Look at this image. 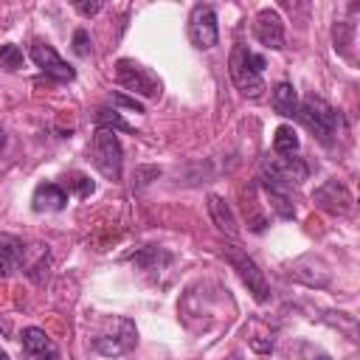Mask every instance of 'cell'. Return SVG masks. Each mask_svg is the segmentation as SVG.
<instances>
[{
  "instance_id": "obj_23",
  "label": "cell",
  "mask_w": 360,
  "mask_h": 360,
  "mask_svg": "<svg viewBox=\"0 0 360 360\" xmlns=\"http://www.w3.org/2000/svg\"><path fill=\"white\" fill-rule=\"evenodd\" d=\"M76 11H79L82 17H93V14L101 11V0H93V3H76Z\"/></svg>"
},
{
  "instance_id": "obj_4",
  "label": "cell",
  "mask_w": 360,
  "mask_h": 360,
  "mask_svg": "<svg viewBox=\"0 0 360 360\" xmlns=\"http://www.w3.org/2000/svg\"><path fill=\"white\" fill-rule=\"evenodd\" d=\"M222 256L231 262V267L239 273V278L245 281V287H248V292L259 301V304H264L267 298H270V287H267V278H264V273L259 270V264L239 248V245H225L222 248Z\"/></svg>"
},
{
  "instance_id": "obj_12",
  "label": "cell",
  "mask_w": 360,
  "mask_h": 360,
  "mask_svg": "<svg viewBox=\"0 0 360 360\" xmlns=\"http://www.w3.org/2000/svg\"><path fill=\"white\" fill-rule=\"evenodd\" d=\"M68 205V191L56 183H39L34 188V197H31V208L37 214L42 211H62Z\"/></svg>"
},
{
  "instance_id": "obj_18",
  "label": "cell",
  "mask_w": 360,
  "mask_h": 360,
  "mask_svg": "<svg viewBox=\"0 0 360 360\" xmlns=\"http://www.w3.org/2000/svg\"><path fill=\"white\" fill-rule=\"evenodd\" d=\"M332 37H335V51H340V53L346 56L352 39H354V22H335Z\"/></svg>"
},
{
  "instance_id": "obj_13",
  "label": "cell",
  "mask_w": 360,
  "mask_h": 360,
  "mask_svg": "<svg viewBox=\"0 0 360 360\" xmlns=\"http://www.w3.org/2000/svg\"><path fill=\"white\" fill-rule=\"evenodd\" d=\"M25 259V245L11 236V233H0V276H11Z\"/></svg>"
},
{
  "instance_id": "obj_11",
  "label": "cell",
  "mask_w": 360,
  "mask_h": 360,
  "mask_svg": "<svg viewBox=\"0 0 360 360\" xmlns=\"http://www.w3.org/2000/svg\"><path fill=\"white\" fill-rule=\"evenodd\" d=\"M135 340H138L135 323L129 318H121V335H101V338L93 340V349L104 357H118V354L129 352L135 346Z\"/></svg>"
},
{
  "instance_id": "obj_21",
  "label": "cell",
  "mask_w": 360,
  "mask_h": 360,
  "mask_svg": "<svg viewBox=\"0 0 360 360\" xmlns=\"http://www.w3.org/2000/svg\"><path fill=\"white\" fill-rule=\"evenodd\" d=\"M73 188L79 191V197H90L93 191H96V186H93V180L90 177H84V174H73Z\"/></svg>"
},
{
  "instance_id": "obj_5",
  "label": "cell",
  "mask_w": 360,
  "mask_h": 360,
  "mask_svg": "<svg viewBox=\"0 0 360 360\" xmlns=\"http://www.w3.org/2000/svg\"><path fill=\"white\" fill-rule=\"evenodd\" d=\"M115 79H118V84H124L127 90L141 93V96H146V98H155V96L160 93L158 76H155L149 68L138 65L135 59H118V62H115Z\"/></svg>"
},
{
  "instance_id": "obj_6",
  "label": "cell",
  "mask_w": 360,
  "mask_h": 360,
  "mask_svg": "<svg viewBox=\"0 0 360 360\" xmlns=\"http://www.w3.org/2000/svg\"><path fill=\"white\" fill-rule=\"evenodd\" d=\"M188 39L194 48L205 51L219 42V28H217V11L211 6H194L188 14Z\"/></svg>"
},
{
  "instance_id": "obj_19",
  "label": "cell",
  "mask_w": 360,
  "mask_h": 360,
  "mask_svg": "<svg viewBox=\"0 0 360 360\" xmlns=\"http://www.w3.org/2000/svg\"><path fill=\"white\" fill-rule=\"evenodd\" d=\"M0 68L3 70H20L22 68V51L11 42L0 45Z\"/></svg>"
},
{
  "instance_id": "obj_3",
  "label": "cell",
  "mask_w": 360,
  "mask_h": 360,
  "mask_svg": "<svg viewBox=\"0 0 360 360\" xmlns=\"http://www.w3.org/2000/svg\"><path fill=\"white\" fill-rule=\"evenodd\" d=\"M93 166L107 177V180H121V166H124V149L121 141L112 129H96L93 143H90Z\"/></svg>"
},
{
  "instance_id": "obj_10",
  "label": "cell",
  "mask_w": 360,
  "mask_h": 360,
  "mask_svg": "<svg viewBox=\"0 0 360 360\" xmlns=\"http://www.w3.org/2000/svg\"><path fill=\"white\" fill-rule=\"evenodd\" d=\"M20 343H22V352L28 360H62L59 346L39 326H25L20 335Z\"/></svg>"
},
{
  "instance_id": "obj_16",
  "label": "cell",
  "mask_w": 360,
  "mask_h": 360,
  "mask_svg": "<svg viewBox=\"0 0 360 360\" xmlns=\"http://www.w3.org/2000/svg\"><path fill=\"white\" fill-rule=\"evenodd\" d=\"M298 132L290 127V124H281L278 129H276V135H273V152L276 155H281V158H287V155H295L298 152Z\"/></svg>"
},
{
  "instance_id": "obj_22",
  "label": "cell",
  "mask_w": 360,
  "mask_h": 360,
  "mask_svg": "<svg viewBox=\"0 0 360 360\" xmlns=\"http://www.w3.org/2000/svg\"><path fill=\"white\" fill-rule=\"evenodd\" d=\"M112 104L115 107H127V110H135V112H143V104L138 98H129L124 93H112Z\"/></svg>"
},
{
  "instance_id": "obj_25",
  "label": "cell",
  "mask_w": 360,
  "mask_h": 360,
  "mask_svg": "<svg viewBox=\"0 0 360 360\" xmlns=\"http://www.w3.org/2000/svg\"><path fill=\"white\" fill-rule=\"evenodd\" d=\"M0 360H8V354H6V352H3V349H0Z\"/></svg>"
},
{
  "instance_id": "obj_20",
  "label": "cell",
  "mask_w": 360,
  "mask_h": 360,
  "mask_svg": "<svg viewBox=\"0 0 360 360\" xmlns=\"http://www.w3.org/2000/svg\"><path fill=\"white\" fill-rule=\"evenodd\" d=\"M73 51H76V56H90V34L84 31V28H76L73 31Z\"/></svg>"
},
{
  "instance_id": "obj_1",
  "label": "cell",
  "mask_w": 360,
  "mask_h": 360,
  "mask_svg": "<svg viewBox=\"0 0 360 360\" xmlns=\"http://www.w3.org/2000/svg\"><path fill=\"white\" fill-rule=\"evenodd\" d=\"M295 118L323 143V146H332L338 132L343 129V115L329 104L323 101L321 96H307L304 101H298V112Z\"/></svg>"
},
{
  "instance_id": "obj_14",
  "label": "cell",
  "mask_w": 360,
  "mask_h": 360,
  "mask_svg": "<svg viewBox=\"0 0 360 360\" xmlns=\"http://www.w3.org/2000/svg\"><path fill=\"white\" fill-rule=\"evenodd\" d=\"M208 214H211L214 225H217L222 233H228V236H236V233H239L236 217H233L231 205H228V202H225L219 194H208Z\"/></svg>"
},
{
  "instance_id": "obj_2",
  "label": "cell",
  "mask_w": 360,
  "mask_h": 360,
  "mask_svg": "<svg viewBox=\"0 0 360 360\" xmlns=\"http://www.w3.org/2000/svg\"><path fill=\"white\" fill-rule=\"evenodd\" d=\"M267 68L264 56L253 53L248 45H233L231 51V59H228V70H231V79L236 84V90L242 96H250V98H259L262 90H264V79H262V70Z\"/></svg>"
},
{
  "instance_id": "obj_7",
  "label": "cell",
  "mask_w": 360,
  "mask_h": 360,
  "mask_svg": "<svg viewBox=\"0 0 360 360\" xmlns=\"http://www.w3.org/2000/svg\"><path fill=\"white\" fill-rule=\"evenodd\" d=\"M312 200H315V205L318 208H323L326 214H349L352 211V191L340 183V180H326V183H321L318 188H315V194H312Z\"/></svg>"
},
{
  "instance_id": "obj_8",
  "label": "cell",
  "mask_w": 360,
  "mask_h": 360,
  "mask_svg": "<svg viewBox=\"0 0 360 360\" xmlns=\"http://www.w3.org/2000/svg\"><path fill=\"white\" fill-rule=\"evenodd\" d=\"M31 59H34V65L42 70V73H48V76H53V79H59V82H73L76 79V70L56 53V48L53 45H48V42H34L31 45Z\"/></svg>"
},
{
  "instance_id": "obj_15",
  "label": "cell",
  "mask_w": 360,
  "mask_h": 360,
  "mask_svg": "<svg viewBox=\"0 0 360 360\" xmlns=\"http://www.w3.org/2000/svg\"><path fill=\"white\" fill-rule=\"evenodd\" d=\"M273 110L278 112V115H284V118H295V112H298V93H295V87L290 84V82H278L276 87H273Z\"/></svg>"
},
{
  "instance_id": "obj_9",
  "label": "cell",
  "mask_w": 360,
  "mask_h": 360,
  "mask_svg": "<svg viewBox=\"0 0 360 360\" xmlns=\"http://www.w3.org/2000/svg\"><path fill=\"white\" fill-rule=\"evenodd\" d=\"M253 34L264 48L281 51L284 48V20L278 17L276 8H262L253 20Z\"/></svg>"
},
{
  "instance_id": "obj_24",
  "label": "cell",
  "mask_w": 360,
  "mask_h": 360,
  "mask_svg": "<svg viewBox=\"0 0 360 360\" xmlns=\"http://www.w3.org/2000/svg\"><path fill=\"white\" fill-rule=\"evenodd\" d=\"M3 146H6V132H3V127H0V152H3Z\"/></svg>"
},
{
  "instance_id": "obj_17",
  "label": "cell",
  "mask_w": 360,
  "mask_h": 360,
  "mask_svg": "<svg viewBox=\"0 0 360 360\" xmlns=\"http://www.w3.org/2000/svg\"><path fill=\"white\" fill-rule=\"evenodd\" d=\"M96 124H98V129H112V132H115V129H121V132H135V127H132V124H127L115 107H112V110L101 107V110L96 112Z\"/></svg>"
}]
</instances>
